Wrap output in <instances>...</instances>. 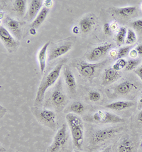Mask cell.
<instances>
[{
	"instance_id": "6da1fadb",
	"label": "cell",
	"mask_w": 142,
	"mask_h": 152,
	"mask_svg": "<svg viewBox=\"0 0 142 152\" xmlns=\"http://www.w3.org/2000/svg\"><path fill=\"white\" fill-rule=\"evenodd\" d=\"M63 66V64L59 63L58 64L56 65L53 69L50 71L44 78L42 79L41 84L38 86L36 99H35L34 105L36 107L40 105L42 103L47 89H48V88H50V86H52L56 84V81L58 80V79L60 77L61 72Z\"/></svg>"
},
{
	"instance_id": "7a4b0ae2",
	"label": "cell",
	"mask_w": 142,
	"mask_h": 152,
	"mask_svg": "<svg viewBox=\"0 0 142 152\" xmlns=\"http://www.w3.org/2000/svg\"><path fill=\"white\" fill-rule=\"evenodd\" d=\"M75 146L81 148L84 141V126L82 120L78 114L68 113L66 116Z\"/></svg>"
},
{
	"instance_id": "3957f363",
	"label": "cell",
	"mask_w": 142,
	"mask_h": 152,
	"mask_svg": "<svg viewBox=\"0 0 142 152\" xmlns=\"http://www.w3.org/2000/svg\"><path fill=\"white\" fill-rule=\"evenodd\" d=\"M92 119L98 124H119L124 121V119L117 114L108 111L98 110L92 115Z\"/></svg>"
},
{
	"instance_id": "277c9868",
	"label": "cell",
	"mask_w": 142,
	"mask_h": 152,
	"mask_svg": "<svg viewBox=\"0 0 142 152\" xmlns=\"http://www.w3.org/2000/svg\"><path fill=\"white\" fill-rule=\"evenodd\" d=\"M67 141V130L66 124H63L56 132L51 144L48 148L49 152H60L63 148Z\"/></svg>"
},
{
	"instance_id": "5b68a950",
	"label": "cell",
	"mask_w": 142,
	"mask_h": 152,
	"mask_svg": "<svg viewBox=\"0 0 142 152\" xmlns=\"http://www.w3.org/2000/svg\"><path fill=\"white\" fill-rule=\"evenodd\" d=\"M121 129L122 128H106L97 131L92 135L91 141L93 144H100L115 137L116 134L120 132Z\"/></svg>"
},
{
	"instance_id": "8992f818",
	"label": "cell",
	"mask_w": 142,
	"mask_h": 152,
	"mask_svg": "<svg viewBox=\"0 0 142 152\" xmlns=\"http://www.w3.org/2000/svg\"><path fill=\"white\" fill-rule=\"evenodd\" d=\"M113 47V45L110 43L105 44V45L98 46L95 48L92 49L90 52L87 54V59L91 62H94L98 60L102 59V57L107 54V52L112 47Z\"/></svg>"
},
{
	"instance_id": "52a82bcc",
	"label": "cell",
	"mask_w": 142,
	"mask_h": 152,
	"mask_svg": "<svg viewBox=\"0 0 142 152\" xmlns=\"http://www.w3.org/2000/svg\"><path fill=\"white\" fill-rule=\"evenodd\" d=\"M0 38H1V42H3L4 45L10 52H14L18 47V42L16 41V39L9 33V31L3 26H1L0 27Z\"/></svg>"
},
{
	"instance_id": "ba28073f",
	"label": "cell",
	"mask_w": 142,
	"mask_h": 152,
	"mask_svg": "<svg viewBox=\"0 0 142 152\" xmlns=\"http://www.w3.org/2000/svg\"><path fill=\"white\" fill-rule=\"evenodd\" d=\"M104 64L105 62L101 64L82 62L79 64L78 65V69L82 77H85V78H91V77L94 76L97 67H99L100 65H103Z\"/></svg>"
},
{
	"instance_id": "9c48e42d",
	"label": "cell",
	"mask_w": 142,
	"mask_h": 152,
	"mask_svg": "<svg viewBox=\"0 0 142 152\" xmlns=\"http://www.w3.org/2000/svg\"><path fill=\"white\" fill-rule=\"evenodd\" d=\"M38 116L39 119L45 124H47L49 126L56 125V113L53 111L49 109H42L38 113Z\"/></svg>"
},
{
	"instance_id": "30bf717a",
	"label": "cell",
	"mask_w": 142,
	"mask_h": 152,
	"mask_svg": "<svg viewBox=\"0 0 142 152\" xmlns=\"http://www.w3.org/2000/svg\"><path fill=\"white\" fill-rule=\"evenodd\" d=\"M63 74L65 82H66V84L68 86V89L70 90V91L72 94H75L76 93L77 90V83L74 74H73L72 71L68 66H65Z\"/></svg>"
},
{
	"instance_id": "8fae6325",
	"label": "cell",
	"mask_w": 142,
	"mask_h": 152,
	"mask_svg": "<svg viewBox=\"0 0 142 152\" xmlns=\"http://www.w3.org/2000/svg\"><path fill=\"white\" fill-rule=\"evenodd\" d=\"M72 48V44L71 43H66L64 45H61L60 46H58L56 48L53 49L50 52L49 54L48 60L49 61H52V60L57 59V58L60 57V56L64 55L66 54L68 51L71 50Z\"/></svg>"
},
{
	"instance_id": "7c38bea8",
	"label": "cell",
	"mask_w": 142,
	"mask_h": 152,
	"mask_svg": "<svg viewBox=\"0 0 142 152\" xmlns=\"http://www.w3.org/2000/svg\"><path fill=\"white\" fill-rule=\"evenodd\" d=\"M43 1L41 0H32L30 2L29 4V10H28V13H27V19L28 21H31L33 19H36V17H37L40 11L43 6Z\"/></svg>"
},
{
	"instance_id": "4fadbf2b",
	"label": "cell",
	"mask_w": 142,
	"mask_h": 152,
	"mask_svg": "<svg viewBox=\"0 0 142 152\" xmlns=\"http://www.w3.org/2000/svg\"><path fill=\"white\" fill-rule=\"evenodd\" d=\"M118 152H136V146L135 143L129 138L122 139L117 146Z\"/></svg>"
},
{
	"instance_id": "5bb4252c",
	"label": "cell",
	"mask_w": 142,
	"mask_h": 152,
	"mask_svg": "<svg viewBox=\"0 0 142 152\" xmlns=\"http://www.w3.org/2000/svg\"><path fill=\"white\" fill-rule=\"evenodd\" d=\"M120 77V74L118 71L114 69L113 68L108 69L105 72L102 79L103 85H109L112 83L116 82Z\"/></svg>"
},
{
	"instance_id": "9a60e30c",
	"label": "cell",
	"mask_w": 142,
	"mask_h": 152,
	"mask_svg": "<svg viewBox=\"0 0 142 152\" xmlns=\"http://www.w3.org/2000/svg\"><path fill=\"white\" fill-rule=\"evenodd\" d=\"M94 24H95V20H94V17L92 16H87L80 20L79 23V25H80L79 27L82 32L88 33L92 30Z\"/></svg>"
},
{
	"instance_id": "2e32d148",
	"label": "cell",
	"mask_w": 142,
	"mask_h": 152,
	"mask_svg": "<svg viewBox=\"0 0 142 152\" xmlns=\"http://www.w3.org/2000/svg\"><path fill=\"white\" fill-rule=\"evenodd\" d=\"M49 44H50L49 42H46V43L41 47V49L39 50V52L38 53V63H39V68L40 71H41V73L42 74L44 72L45 66H46V52L47 50H48Z\"/></svg>"
},
{
	"instance_id": "e0dca14e",
	"label": "cell",
	"mask_w": 142,
	"mask_h": 152,
	"mask_svg": "<svg viewBox=\"0 0 142 152\" xmlns=\"http://www.w3.org/2000/svg\"><path fill=\"white\" fill-rule=\"evenodd\" d=\"M134 105V103L131 101H118L107 104L106 108L115 111H122L129 109Z\"/></svg>"
},
{
	"instance_id": "ac0fdd59",
	"label": "cell",
	"mask_w": 142,
	"mask_h": 152,
	"mask_svg": "<svg viewBox=\"0 0 142 152\" xmlns=\"http://www.w3.org/2000/svg\"><path fill=\"white\" fill-rule=\"evenodd\" d=\"M6 24L9 29L14 35L16 38L20 39L21 37H22V32H21L20 24H19V22H17L15 19L10 18V17H7L6 19Z\"/></svg>"
},
{
	"instance_id": "d6986e66",
	"label": "cell",
	"mask_w": 142,
	"mask_h": 152,
	"mask_svg": "<svg viewBox=\"0 0 142 152\" xmlns=\"http://www.w3.org/2000/svg\"><path fill=\"white\" fill-rule=\"evenodd\" d=\"M51 101L53 105L57 107H60L66 102V96L60 89H56L53 91Z\"/></svg>"
},
{
	"instance_id": "ffe728a7",
	"label": "cell",
	"mask_w": 142,
	"mask_h": 152,
	"mask_svg": "<svg viewBox=\"0 0 142 152\" xmlns=\"http://www.w3.org/2000/svg\"><path fill=\"white\" fill-rule=\"evenodd\" d=\"M48 13L49 9L43 7L39 13H38L37 17H36V19L33 21L32 24H31V28H34V29H37V28H38V26L44 22L47 15H48Z\"/></svg>"
},
{
	"instance_id": "44dd1931",
	"label": "cell",
	"mask_w": 142,
	"mask_h": 152,
	"mask_svg": "<svg viewBox=\"0 0 142 152\" xmlns=\"http://www.w3.org/2000/svg\"><path fill=\"white\" fill-rule=\"evenodd\" d=\"M136 11V7L134 6H129L124 7L117 8L114 10V12L118 15L119 16L122 17H127L129 16L132 15Z\"/></svg>"
},
{
	"instance_id": "7402d4cb",
	"label": "cell",
	"mask_w": 142,
	"mask_h": 152,
	"mask_svg": "<svg viewBox=\"0 0 142 152\" xmlns=\"http://www.w3.org/2000/svg\"><path fill=\"white\" fill-rule=\"evenodd\" d=\"M134 87V85L128 81L121 83L116 87L117 92L120 94H129L132 89V88Z\"/></svg>"
},
{
	"instance_id": "603a6c76",
	"label": "cell",
	"mask_w": 142,
	"mask_h": 152,
	"mask_svg": "<svg viewBox=\"0 0 142 152\" xmlns=\"http://www.w3.org/2000/svg\"><path fill=\"white\" fill-rule=\"evenodd\" d=\"M14 8L20 17H23L26 12V1L24 0H16L14 2Z\"/></svg>"
},
{
	"instance_id": "cb8c5ba5",
	"label": "cell",
	"mask_w": 142,
	"mask_h": 152,
	"mask_svg": "<svg viewBox=\"0 0 142 152\" xmlns=\"http://www.w3.org/2000/svg\"><path fill=\"white\" fill-rule=\"evenodd\" d=\"M127 29L125 27H121L117 32L116 37V42L117 45L120 46L125 43L126 37H127Z\"/></svg>"
},
{
	"instance_id": "d4e9b609",
	"label": "cell",
	"mask_w": 142,
	"mask_h": 152,
	"mask_svg": "<svg viewBox=\"0 0 142 152\" xmlns=\"http://www.w3.org/2000/svg\"><path fill=\"white\" fill-rule=\"evenodd\" d=\"M136 40H137V37H136L135 31L132 29L129 28V29H127V37H126L125 44H127L128 45H134V43H136Z\"/></svg>"
},
{
	"instance_id": "484cf974",
	"label": "cell",
	"mask_w": 142,
	"mask_h": 152,
	"mask_svg": "<svg viewBox=\"0 0 142 152\" xmlns=\"http://www.w3.org/2000/svg\"><path fill=\"white\" fill-rule=\"evenodd\" d=\"M84 109H85V108H84L83 104L80 103V102H73L69 108L70 111L76 114H82L84 111Z\"/></svg>"
},
{
	"instance_id": "4316f807",
	"label": "cell",
	"mask_w": 142,
	"mask_h": 152,
	"mask_svg": "<svg viewBox=\"0 0 142 152\" xmlns=\"http://www.w3.org/2000/svg\"><path fill=\"white\" fill-rule=\"evenodd\" d=\"M127 64V61L122 58V59H117V61L114 64L113 66H112V68H113L115 70L118 71L119 72V71L122 70V69H124V67H126Z\"/></svg>"
},
{
	"instance_id": "83f0119b",
	"label": "cell",
	"mask_w": 142,
	"mask_h": 152,
	"mask_svg": "<svg viewBox=\"0 0 142 152\" xmlns=\"http://www.w3.org/2000/svg\"><path fill=\"white\" fill-rule=\"evenodd\" d=\"M131 47V46H126V47H123L122 48H120L118 50V54H117V59H122V58L124 57L129 54V52H130Z\"/></svg>"
},
{
	"instance_id": "f1b7e54d",
	"label": "cell",
	"mask_w": 142,
	"mask_h": 152,
	"mask_svg": "<svg viewBox=\"0 0 142 152\" xmlns=\"http://www.w3.org/2000/svg\"><path fill=\"white\" fill-rule=\"evenodd\" d=\"M140 61L138 59H130L127 61V64L126 66V69L127 71H131L133 70L134 68H136V66L139 64Z\"/></svg>"
},
{
	"instance_id": "f546056e",
	"label": "cell",
	"mask_w": 142,
	"mask_h": 152,
	"mask_svg": "<svg viewBox=\"0 0 142 152\" xmlns=\"http://www.w3.org/2000/svg\"><path fill=\"white\" fill-rule=\"evenodd\" d=\"M89 99H90L91 102H98L101 99V94L98 91H91L89 92L88 94Z\"/></svg>"
},
{
	"instance_id": "4dcf8cb0",
	"label": "cell",
	"mask_w": 142,
	"mask_h": 152,
	"mask_svg": "<svg viewBox=\"0 0 142 152\" xmlns=\"http://www.w3.org/2000/svg\"><path fill=\"white\" fill-rule=\"evenodd\" d=\"M131 26H132L135 29L138 30V31H141L142 30V19H138V20L134 21V22L131 23Z\"/></svg>"
},
{
	"instance_id": "1f68e13d",
	"label": "cell",
	"mask_w": 142,
	"mask_h": 152,
	"mask_svg": "<svg viewBox=\"0 0 142 152\" xmlns=\"http://www.w3.org/2000/svg\"><path fill=\"white\" fill-rule=\"evenodd\" d=\"M110 29H111V31H113V32H115V31H117L120 30V26H119V24L117 23L116 21H114V22H111L110 24Z\"/></svg>"
},
{
	"instance_id": "d6a6232c",
	"label": "cell",
	"mask_w": 142,
	"mask_h": 152,
	"mask_svg": "<svg viewBox=\"0 0 142 152\" xmlns=\"http://www.w3.org/2000/svg\"><path fill=\"white\" fill-rule=\"evenodd\" d=\"M103 30H104V32L105 34H110L112 33L111 29H110V25L109 23H106V24H104Z\"/></svg>"
},
{
	"instance_id": "836d02e7",
	"label": "cell",
	"mask_w": 142,
	"mask_h": 152,
	"mask_svg": "<svg viewBox=\"0 0 142 152\" xmlns=\"http://www.w3.org/2000/svg\"><path fill=\"white\" fill-rule=\"evenodd\" d=\"M129 55L131 58H132L133 59H135L138 56V54L137 51L136 50V49H133L130 50V52H129Z\"/></svg>"
},
{
	"instance_id": "e575fe53",
	"label": "cell",
	"mask_w": 142,
	"mask_h": 152,
	"mask_svg": "<svg viewBox=\"0 0 142 152\" xmlns=\"http://www.w3.org/2000/svg\"><path fill=\"white\" fill-rule=\"evenodd\" d=\"M135 74L139 77L140 79H141L142 82V66H140L139 67H138V68L135 70Z\"/></svg>"
},
{
	"instance_id": "d590c367",
	"label": "cell",
	"mask_w": 142,
	"mask_h": 152,
	"mask_svg": "<svg viewBox=\"0 0 142 152\" xmlns=\"http://www.w3.org/2000/svg\"><path fill=\"white\" fill-rule=\"evenodd\" d=\"M117 54H118V51L115 50V49H112L110 52V55L113 59H117Z\"/></svg>"
},
{
	"instance_id": "8d00e7d4",
	"label": "cell",
	"mask_w": 142,
	"mask_h": 152,
	"mask_svg": "<svg viewBox=\"0 0 142 152\" xmlns=\"http://www.w3.org/2000/svg\"><path fill=\"white\" fill-rule=\"evenodd\" d=\"M43 4H44L45 7L49 9L50 7H52L53 1L52 0H45V1H43Z\"/></svg>"
},
{
	"instance_id": "74e56055",
	"label": "cell",
	"mask_w": 142,
	"mask_h": 152,
	"mask_svg": "<svg viewBox=\"0 0 142 152\" xmlns=\"http://www.w3.org/2000/svg\"><path fill=\"white\" fill-rule=\"evenodd\" d=\"M135 49H136V50L137 51L138 55L142 56V45H137V47H136Z\"/></svg>"
},
{
	"instance_id": "f35d334b",
	"label": "cell",
	"mask_w": 142,
	"mask_h": 152,
	"mask_svg": "<svg viewBox=\"0 0 142 152\" xmlns=\"http://www.w3.org/2000/svg\"><path fill=\"white\" fill-rule=\"evenodd\" d=\"M138 109H142V94L140 99H138Z\"/></svg>"
},
{
	"instance_id": "ab89813d",
	"label": "cell",
	"mask_w": 142,
	"mask_h": 152,
	"mask_svg": "<svg viewBox=\"0 0 142 152\" xmlns=\"http://www.w3.org/2000/svg\"><path fill=\"white\" fill-rule=\"evenodd\" d=\"M138 121H140V122L142 123V109L140 111L139 113H138Z\"/></svg>"
},
{
	"instance_id": "60d3db41",
	"label": "cell",
	"mask_w": 142,
	"mask_h": 152,
	"mask_svg": "<svg viewBox=\"0 0 142 152\" xmlns=\"http://www.w3.org/2000/svg\"><path fill=\"white\" fill-rule=\"evenodd\" d=\"M80 28V27H79ZM79 28H78V26H74V27H73V32L74 33V34H78V32H79Z\"/></svg>"
},
{
	"instance_id": "b9f144b4",
	"label": "cell",
	"mask_w": 142,
	"mask_h": 152,
	"mask_svg": "<svg viewBox=\"0 0 142 152\" xmlns=\"http://www.w3.org/2000/svg\"><path fill=\"white\" fill-rule=\"evenodd\" d=\"M101 152H112V151L110 148H107V149H105V150H104V151H102Z\"/></svg>"
},
{
	"instance_id": "7bdbcfd3",
	"label": "cell",
	"mask_w": 142,
	"mask_h": 152,
	"mask_svg": "<svg viewBox=\"0 0 142 152\" xmlns=\"http://www.w3.org/2000/svg\"><path fill=\"white\" fill-rule=\"evenodd\" d=\"M73 152H82V151H73Z\"/></svg>"
},
{
	"instance_id": "ee69618b",
	"label": "cell",
	"mask_w": 142,
	"mask_h": 152,
	"mask_svg": "<svg viewBox=\"0 0 142 152\" xmlns=\"http://www.w3.org/2000/svg\"><path fill=\"white\" fill-rule=\"evenodd\" d=\"M141 10H142V3H141Z\"/></svg>"
}]
</instances>
